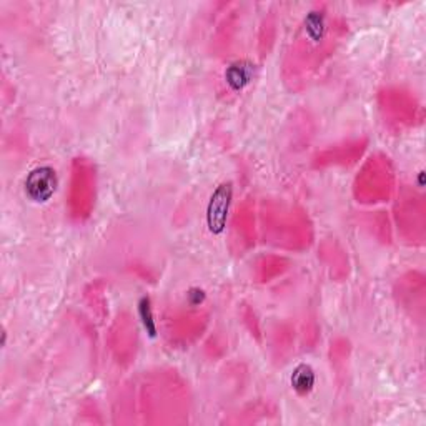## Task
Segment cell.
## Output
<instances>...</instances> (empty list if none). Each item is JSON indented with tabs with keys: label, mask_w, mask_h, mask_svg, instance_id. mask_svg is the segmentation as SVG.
I'll return each mask as SVG.
<instances>
[{
	"label": "cell",
	"mask_w": 426,
	"mask_h": 426,
	"mask_svg": "<svg viewBox=\"0 0 426 426\" xmlns=\"http://www.w3.org/2000/svg\"><path fill=\"white\" fill-rule=\"evenodd\" d=\"M231 197H234V185L231 182H223L213 190L210 195L208 204H206V227L212 235H222L227 227V218H229Z\"/></svg>",
	"instance_id": "obj_1"
},
{
	"label": "cell",
	"mask_w": 426,
	"mask_h": 426,
	"mask_svg": "<svg viewBox=\"0 0 426 426\" xmlns=\"http://www.w3.org/2000/svg\"><path fill=\"white\" fill-rule=\"evenodd\" d=\"M252 75H253V69L250 63L235 62V63H231V65L229 67V70H227L225 79L234 90H242V88L252 80Z\"/></svg>",
	"instance_id": "obj_4"
},
{
	"label": "cell",
	"mask_w": 426,
	"mask_h": 426,
	"mask_svg": "<svg viewBox=\"0 0 426 426\" xmlns=\"http://www.w3.org/2000/svg\"><path fill=\"white\" fill-rule=\"evenodd\" d=\"M138 315H140L143 328L149 333L150 338H155V336H157V325H155L154 315H151V303L149 297H143L142 300L138 302Z\"/></svg>",
	"instance_id": "obj_5"
},
{
	"label": "cell",
	"mask_w": 426,
	"mask_h": 426,
	"mask_svg": "<svg viewBox=\"0 0 426 426\" xmlns=\"http://www.w3.org/2000/svg\"><path fill=\"white\" fill-rule=\"evenodd\" d=\"M290 382H292V388L298 395L305 396L315 388V382H316L315 371L306 363L298 365L297 368L293 370L292 379H290Z\"/></svg>",
	"instance_id": "obj_3"
},
{
	"label": "cell",
	"mask_w": 426,
	"mask_h": 426,
	"mask_svg": "<svg viewBox=\"0 0 426 426\" xmlns=\"http://www.w3.org/2000/svg\"><path fill=\"white\" fill-rule=\"evenodd\" d=\"M57 185V172L52 167H37L25 179V195L35 204H45L54 197Z\"/></svg>",
	"instance_id": "obj_2"
},
{
	"label": "cell",
	"mask_w": 426,
	"mask_h": 426,
	"mask_svg": "<svg viewBox=\"0 0 426 426\" xmlns=\"http://www.w3.org/2000/svg\"><path fill=\"white\" fill-rule=\"evenodd\" d=\"M188 298H190V302H192V305H198V303H202L205 300V295H204V292H202V290L192 288L188 293Z\"/></svg>",
	"instance_id": "obj_6"
}]
</instances>
